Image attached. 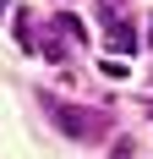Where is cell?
<instances>
[{"mask_svg": "<svg viewBox=\"0 0 153 159\" xmlns=\"http://www.w3.org/2000/svg\"><path fill=\"white\" fill-rule=\"evenodd\" d=\"M109 49L131 55V49H137V33H131V28H109Z\"/></svg>", "mask_w": 153, "mask_h": 159, "instance_id": "obj_2", "label": "cell"}, {"mask_svg": "<svg viewBox=\"0 0 153 159\" xmlns=\"http://www.w3.org/2000/svg\"><path fill=\"white\" fill-rule=\"evenodd\" d=\"M49 115H60V126L71 132V137H98V132H104V115H98V110H71V104H60V99H55V104H49Z\"/></svg>", "mask_w": 153, "mask_h": 159, "instance_id": "obj_1", "label": "cell"}]
</instances>
